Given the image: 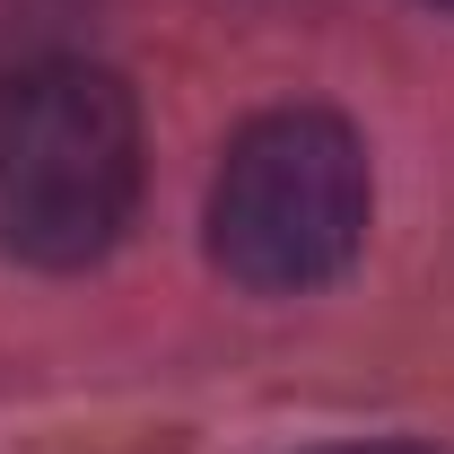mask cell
Instances as JSON below:
<instances>
[{"label": "cell", "instance_id": "obj_2", "mask_svg": "<svg viewBox=\"0 0 454 454\" xmlns=\"http://www.w3.org/2000/svg\"><path fill=\"white\" fill-rule=\"evenodd\" d=\"M367 245V149L324 106L254 114L210 184V262L254 297H306Z\"/></svg>", "mask_w": 454, "mask_h": 454}, {"label": "cell", "instance_id": "obj_1", "mask_svg": "<svg viewBox=\"0 0 454 454\" xmlns=\"http://www.w3.org/2000/svg\"><path fill=\"white\" fill-rule=\"evenodd\" d=\"M140 97L106 61L0 70V254L35 271H88L140 210Z\"/></svg>", "mask_w": 454, "mask_h": 454}, {"label": "cell", "instance_id": "obj_3", "mask_svg": "<svg viewBox=\"0 0 454 454\" xmlns=\"http://www.w3.org/2000/svg\"><path fill=\"white\" fill-rule=\"evenodd\" d=\"M324 454H437V446H324Z\"/></svg>", "mask_w": 454, "mask_h": 454}, {"label": "cell", "instance_id": "obj_4", "mask_svg": "<svg viewBox=\"0 0 454 454\" xmlns=\"http://www.w3.org/2000/svg\"><path fill=\"white\" fill-rule=\"evenodd\" d=\"M437 9H454V0H437Z\"/></svg>", "mask_w": 454, "mask_h": 454}]
</instances>
